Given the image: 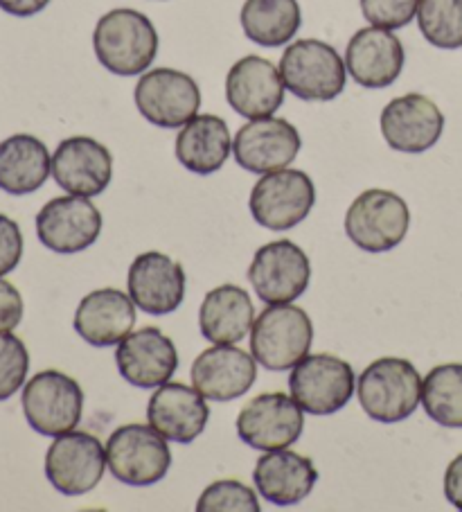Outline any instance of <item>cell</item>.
<instances>
[{"label": "cell", "mask_w": 462, "mask_h": 512, "mask_svg": "<svg viewBox=\"0 0 462 512\" xmlns=\"http://www.w3.org/2000/svg\"><path fill=\"white\" fill-rule=\"evenodd\" d=\"M197 512H260V501L242 481H217L201 492Z\"/></svg>", "instance_id": "cell-32"}, {"label": "cell", "mask_w": 462, "mask_h": 512, "mask_svg": "<svg viewBox=\"0 0 462 512\" xmlns=\"http://www.w3.org/2000/svg\"><path fill=\"white\" fill-rule=\"evenodd\" d=\"M210 409L197 388L167 382L156 388L147 406V420L156 431L179 445H190L208 425Z\"/></svg>", "instance_id": "cell-23"}, {"label": "cell", "mask_w": 462, "mask_h": 512, "mask_svg": "<svg viewBox=\"0 0 462 512\" xmlns=\"http://www.w3.org/2000/svg\"><path fill=\"white\" fill-rule=\"evenodd\" d=\"M253 481L266 501L287 508L309 497L318 481V470L312 458L291 449H273L257 458Z\"/></svg>", "instance_id": "cell-25"}, {"label": "cell", "mask_w": 462, "mask_h": 512, "mask_svg": "<svg viewBox=\"0 0 462 512\" xmlns=\"http://www.w3.org/2000/svg\"><path fill=\"white\" fill-rule=\"evenodd\" d=\"M52 174V156L43 140L30 134H16L0 143V190L23 197L32 194Z\"/></svg>", "instance_id": "cell-28"}, {"label": "cell", "mask_w": 462, "mask_h": 512, "mask_svg": "<svg viewBox=\"0 0 462 512\" xmlns=\"http://www.w3.org/2000/svg\"><path fill=\"white\" fill-rule=\"evenodd\" d=\"M106 449L86 431H68L55 440L46 454V476L52 488L66 497L91 492L106 470Z\"/></svg>", "instance_id": "cell-12"}, {"label": "cell", "mask_w": 462, "mask_h": 512, "mask_svg": "<svg viewBox=\"0 0 462 512\" xmlns=\"http://www.w3.org/2000/svg\"><path fill=\"white\" fill-rule=\"evenodd\" d=\"M302 429L305 413L287 393L257 395L237 416L239 438L260 452L291 447L302 436Z\"/></svg>", "instance_id": "cell-13"}, {"label": "cell", "mask_w": 462, "mask_h": 512, "mask_svg": "<svg viewBox=\"0 0 462 512\" xmlns=\"http://www.w3.org/2000/svg\"><path fill=\"white\" fill-rule=\"evenodd\" d=\"M23 258V233L12 217L0 213V276L19 267Z\"/></svg>", "instance_id": "cell-35"}, {"label": "cell", "mask_w": 462, "mask_h": 512, "mask_svg": "<svg viewBox=\"0 0 462 512\" xmlns=\"http://www.w3.org/2000/svg\"><path fill=\"white\" fill-rule=\"evenodd\" d=\"M248 39L262 48H282L302 25L298 0H246L239 14Z\"/></svg>", "instance_id": "cell-29"}, {"label": "cell", "mask_w": 462, "mask_h": 512, "mask_svg": "<svg viewBox=\"0 0 462 512\" xmlns=\"http://www.w3.org/2000/svg\"><path fill=\"white\" fill-rule=\"evenodd\" d=\"M291 397L312 416H332L348 406L357 393V377L348 364L334 355H307L293 366L289 377Z\"/></svg>", "instance_id": "cell-10"}, {"label": "cell", "mask_w": 462, "mask_h": 512, "mask_svg": "<svg viewBox=\"0 0 462 512\" xmlns=\"http://www.w3.org/2000/svg\"><path fill=\"white\" fill-rule=\"evenodd\" d=\"M30 370L25 343L12 332H0V402L21 391Z\"/></svg>", "instance_id": "cell-33"}, {"label": "cell", "mask_w": 462, "mask_h": 512, "mask_svg": "<svg viewBox=\"0 0 462 512\" xmlns=\"http://www.w3.org/2000/svg\"><path fill=\"white\" fill-rule=\"evenodd\" d=\"M100 233V210L91 199L79 194L52 199L37 215L39 242L55 253L86 251L97 242Z\"/></svg>", "instance_id": "cell-15"}, {"label": "cell", "mask_w": 462, "mask_h": 512, "mask_svg": "<svg viewBox=\"0 0 462 512\" xmlns=\"http://www.w3.org/2000/svg\"><path fill=\"white\" fill-rule=\"evenodd\" d=\"M257 379L255 357L235 343H215L192 364V386L215 402H230L251 391Z\"/></svg>", "instance_id": "cell-20"}, {"label": "cell", "mask_w": 462, "mask_h": 512, "mask_svg": "<svg viewBox=\"0 0 462 512\" xmlns=\"http://www.w3.org/2000/svg\"><path fill=\"white\" fill-rule=\"evenodd\" d=\"M379 127L390 149L402 154H424L440 140L444 116L431 97L406 93L386 104Z\"/></svg>", "instance_id": "cell-14"}, {"label": "cell", "mask_w": 462, "mask_h": 512, "mask_svg": "<svg viewBox=\"0 0 462 512\" xmlns=\"http://www.w3.org/2000/svg\"><path fill=\"white\" fill-rule=\"evenodd\" d=\"M129 296L151 316L172 314L185 298V271L161 251H147L131 262L127 276Z\"/></svg>", "instance_id": "cell-18"}, {"label": "cell", "mask_w": 462, "mask_h": 512, "mask_svg": "<svg viewBox=\"0 0 462 512\" xmlns=\"http://www.w3.org/2000/svg\"><path fill=\"white\" fill-rule=\"evenodd\" d=\"M255 323L251 294L237 285H221L206 294L199 310V330L203 339L215 343H239Z\"/></svg>", "instance_id": "cell-27"}, {"label": "cell", "mask_w": 462, "mask_h": 512, "mask_svg": "<svg viewBox=\"0 0 462 512\" xmlns=\"http://www.w3.org/2000/svg\"><path fill=\"white\" fill-rule=\"evenodd\" d=\"M404 46L393 30L370 28L359 30L345 50L348 75L363 88L393 86L404 70Z\"/></svg>", "instance_id": "cell-21"}, {"label": "cell", "mask_w": 462, "mask_h": 512, "mask_svg": "<svg viewBox=\"0 0 462 512\" xmlns=\"http://www.w3.org/2000/svg\"><path fill=\"white\" fill-rule=\"evenodd\" d=\"M233 152V136L224 120L212 113L194 116L176 136V158L185 170L210 176L226 165Z\"/></svg>", "instance_id": "cell-26"}, {"label": "cell", "mask_w": 462, "mask_h": 512, "mask_svg": "<svg viewBox=\"0 0 462 512\" xmlns=\"http://www.w3.org/2000/svg\"><path fill=\"white\" fill-rule=\"evenodd\" d=\"M426 416L444 429H462V364L435 366L422 382Z\"/></svg>", "instance_id": "cell-30"}, {"label": "cell", "mask_w": 462, "mask_h": 512, "mask_svg": "<svg viewBox=\"0 0 462 512\" xmlns=\"http://www.w3.org/2000/svg\"><path fill=\"white\" fill-rule=\"evenodd\" d=\"M158 32L145 14L129 7L106 12L95 25L93 48L100 64L113 75L136 77L147 73L158 55Z\"/></svg>", "instance_id": "cell-1"}, {"label": "cell", "mask_w": 462, "mask_h": 512, "mask_svg": "<svg viewBox=\"0 0 462 512\" xmlns=\"http://www.w3.org/2000/svg\"><path fill=\"white\" fill-rule=\"evenodd\" d=\"M316 203V188L309 174L284 170L262 174L248 197V210L257 224L282 233L305 222Z\"/></svg>", "instance_id": "cell-7"}, {"label": "cell", "mask_w": 462, "mask_h": 512, "mask_svg": "<svg viewBox=\"0 0 462 512\" xmlns=\"http://www.w3.org/2000/svg\"><path fill=\"white\" fill-rule=\"evenodd\" d=\"M361 14L370 25L384 30H402L417 16L420 0H359Z\"/></svg>", "instance_id": "cell-34"}, {"label": "cell", "mask_w": 462, "mask_h": 512, "mask_svg": "<svg viewBox=\"0 0 462 512\" xmlns=\"http://www.w3.org/2000/svg\"><path fill=\"white\" fill-rule=\"evenodd\" d=\"M133 100L140 116L154 127L179 129L199 116L201 88L183 70L154 68L140 75Z\"/></svg>", "instance_id": "cell-9"}, {"label": "cell", "mask_w": 462, "mask_h": 512, "mask_svg": "<svg viewBox=\"0 0 462 512\" xmlns=\"http://www.w3.org/2000/svg\"><path fill=\"white\" fill-rule=\"evenodd\" d=\"M52 179L68 194L97 197L113 179V156L95 138H66L52 154Z\"/></svg>", "instance_id": "cell-17"}, {"label": "cell", "mask_w": 462, "mask_h": 512, "mask_svg": "<svg viewBox=\"0 0 462 512\" xmlns=\"http://www.w3.org/2000/svg\"><path fill=\"white\" fill-rule=\"evenodd\" d=\"M411 228V210L390 190H366L345 213V233L354 246L368 253H386L404 242Z\"/></svg>", "instance_id": "cell-5"}, {"label": "cell", "mask_w": 462, "mask_h": 512, "mask_svg": "<svg viewBox=\"0 0 462 512\" xmlns=\"http://www.w3.org/2000/svg\"><path fill=\"white\" fill-rule=\"evenodd\" d=\"M284 91L280 68L257 55L235 61L226 75V100L248 120L273 116L282 107Z\"/></svg>", "instance_id": "cell-19"}, {"label": "cell", "mask_w": 462, "mask_h": 512, "mask_svg": "<svg viewBox=\"0 0 462 512\" xmlns=\"http://www.w3.org/2000/svg\"><path fill=\"white\" fill-rule=\"evenodd\" d=\"M106 465L120 483L145 488L165 479L172 452L167 438L151 425H124L106 443Z\"/></svg>", "instance_id": "cell-6"}, {"label": "cell", "mask_w": 462, "mask_h": 512, "mask_svg": "<svg viewBox=\"0 0 462 512\" xmlns=\"http://www.w3.org/2000/svg\"><path fill=\"white\" fill-rule=\"evenodd\" d=\"M23 413L41 436L57 438L73 431L84 411V393L73 377L59 370H41L23 388Z\"/></svg>", "instance_id": "cell-8"}, {"label": "cell", "mask_w": 462, "mask_h": 512, "mask_svg": "<svg viewBox=\"0 0 462 512\" xmlns=\"http://www.w3.org/2000/svg\"><path fill=\"white\" fill-rule=\"evenodd\" d=\"M115 364L131 386L158 388L179 368V350L158 328H142L118 343Z\"/></svg>", "instance_id": "cell-22"}, {"label": "cell", "mask_w": 462, "mask_h": 512, "mask_svg": "<svg viewBox=\"0 0 462 512\" xmlns=\"http://www.w3.org/2000/svg\"><path fill=\"white\" fill-rule=\"evenodd\" d=\"M302 147L298 129L284 118H255L237 131L233 154L239 167L253 174H269L289 167Z\"/></svg>", "instance_id": "cell-16"}, {"label": "cell", "mask_w": 462, "mask_h": 512, "mask_svg": "<svg viewBox=\"0 0 462 512\" xmlns=\"http://www.w3.org/2000/svg\"><path fill=\"white\" fill-rule=\"evenodd\" d=\"M23 319V298L12 282L0 276V332H12Z\"/></svg>", "instance_id": "cell-36"}, {"label": "cell", "mask_w": 462, "mask_h": 512, "mask_svg": "<svg viewBox=\"0 0 462 512\" xmlns=\"http://www.w3.org/2000/svg\"><path fill=\"white\" fill-rule=\"evenodd\" d=\"M75 332L95 348L118 346L136 325V303L122 289H95L75 312Z\"/></svg>", "instance_id": "cell-24"}, {"label": "cell", "mask_w": 462, "mask_h": 512, "mask_svg": "<svg viewBox=\"0 0 462 512\" xmlns=\"http://www.w3.org/2000/svg\"><path fill=\"white\" fill-rule=\"evenodd\" d=\"M312 278V264L307 253L291 240L264 244L253 255L248 280L264 303H293L305 294Z\"/></svg>", "instance_id": "cell-11"}, {"label": "cell", "mask_w": 462, "mask_h": 512, "mask_svg": "<svg viewBox=\"0 0 462 512\" xmlns=\"http://www.w3.org/2000/svg\"><path fill=\"white\" fill-rule=\"evenodd\" d=\"M284 88L305 102H332L345 91L348 68L339 50L318 39L293 41L280 59Z\"/></svg>", "instance_id": "cell-3"}, {"label": "cell", "mask_w": 462, "mask_h": 512, "mask_svg": "<svg viewBox=\"0 0 462 512\" xmlns=\"http://www.w3.org/2000/svg\"><path fill=\"white\" fill-rule=\"evenodd\" d=\"M357 395L368 418L393 425L411 418L422 402V377L408 359L381 357L359 375Z\"/></svg>", "instance_id": "cell-2"}, {"label": "cell", "mask_w": 462, "mask_h": 512, "mask_svg": "<svg viewBox=\"0 0 462 512\" xmlns=\"http://www.w3.org/2000/svg\"><path fill=\"white\" fill-rule=\"evenodd\" d=\"M248 341L257 364L273 373H282L309 355L314 325L309 314L298 305H269L255 319Z\"/></svg>", "instance_id": "cell-4"}, {"label": "cell", "mask_w": 462, "mask_h": 512, "mask_svg": "<svg viewBox=\"0 0 462 512\" xmlns=\"http://www.w3.org/2000/svg\"><path fill=\"white\" fill-rule=\"evenodd\" d=\"M444 497L456 510H462V454L449 463L444 472Z\"/></svg>", "instance_id": "cell-37"}, {"label": "cell", "mask_w": 462, "mask_h": 512, "mask_svg": "<svg viewBox=\"0 0 462 512\" xmlns=\"http://www.w3.org/2000/svg\"><path fill=\"white\" fill-rule=\"evenodd\" d=\"M415 19L433 48H462V0H420Z\"/></svg>", "instance_id": "cell-31"}, {"label": "cell", "mask_w": 462, "mask_h": 512, "mask_svg": "<svg viewBox=\"0 0 462 512\" xmlns=\"http://www.w3.org/2000/svg\"><path fill=\"white\" fill-rule=\"evenodd\" d=\"M50 5V0H0V10L16 19H30Z\"/></svg>", "instance_id": "cell-38"}]
</instances>
